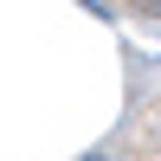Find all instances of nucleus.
Returning <instances> with one entry per match:
<instances>
[{
	"label": "nucleus",
	"mask_w": 161,
	"mask_h": 161,
	"mask_svg": "<svg viewBox=\"0 0 161 161\" xmlns=\"http://www.w3.org/2000/svg\"><path fill=\"white\" fill-rule=\"evenodd\" d=\"M97 7L129 19V26H142V32H161V0H97Z\"/></svg>",
	"instance_id": "nucleus-2"
},
{
	"label": "nucleus",
	"mask_w": 161,
	"mask_h": 161,
	"mask_svg": "<svg viewBox=\"0 0 161 161\" xmlns=\"http://www.w3.org/2000/svg\"><path fill=\"white\" fill-rule=\"evenodd\" d=\"M116 161H161V77L136 90V110L116 136Z\"/></svg>",
	"instance_id": "nucleus-1"
}]
</instances>
